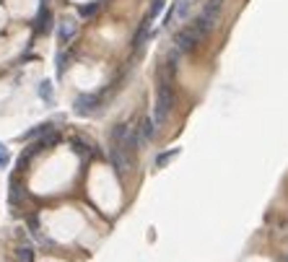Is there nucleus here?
<instances>
[{"instance_id": "f257e3e1", "label": "nucleus", "mask_w": 288, "mask_h": 262, "mask_svg": "<svg viewBox=\"0 0 288 262\" xmlns=\"http://www.w3.org/2000/svg\"><path fill=\"white\" fill-rule=\"evenodd\" d=\"M174 60L169 55V65L158 73L156 78V106H154V125H164L169 120V114L174 109V102H177V94H174Z\"/></svg>"}, {"instance_id": "f03ea898", "label": "nucleus", "mask_w": 288, "mask_h": 262, "mask_svg": "<svg viewBox=\"0 0 288 262\" xmlns=\"http://www.w3.org/2000/svg\"><path fill=\"white\" fill-rule=\"evenodd\" d=\"M221 5H223V0H205L200 16H197V19L190 24V29H192L200 39L208 37V34L213 31L215 21H218V13H221Z\"/></svg>"}, {"instance_id": "7ed1b4c3", "label": "nucleus", "mask_w": 288, "mask_h": 262, "mask_svg": "<svg viewBox=\"0 0 288 262\" xmlns=\"http://www.w3.org/2000/svg\"><path fill=\"white\" fill-rule=\"evenodd\" d=\"M109 164L114 166L117 174H130L132 171V153H128L120 146H109Z\"/></svg>"}, {"instance_id": "20e7f679", "label": "nucleus", "mask_w": 288, "mask_h": 262, "mask_svg": "<svg viewBox=\"0 0 288 262\" xmlns=\"http://www.w3.org/2000/svg\"><path fill=\"white\" fill-rule=\"evenodd\" d=\"M96 104H99L96 94H80L76 102H73V112L78 117H91L96 112Z\"/></svg>"}, {"instance_id": "39448f33", "label": "nucleus", "mask_w": 288, "mask_h": 262, "mask_svg": "<svg viewBox=\"0 0 288 262\" xmlns=\"http://www.w3.org/2000/svg\"><path fill=\"white\" fill-rule=\"evenodd\" d=\"M76 31H78L76 21H60V26H57V37H60V44H68L70 39L76 37Z\"/></svg>"}, {"instance_id": "423d86ee", "label": "nucleus", "mask_w": 288, "mask_h": 262, "mask_svg": "<svg viewBox=\"0 0 288 262\" xmlns=\"http://www.w3.org/2000/svg\"><path fill=\"white\" fill-rule=\"evenodd\" d=\"M16 260L19 262H37V255H34L31 247H19L16 249Z\"/></svg>"}, {"instance_id": "0eeeda50", "label": "nucleus", "mask_w": 288, "mask_h": 262, "mask_svg": "<svg viewBox=\"0 0 288 262\" xmlns=\"http://www.w3.org/2000/svg\"><path fill=\"white\" fill-rule=\"evenodd\" d=\"M177 153H179V148H172V151H164V153H158V156H156V166H158V169H164V166L169 164V161H172V158L177 156Z\"/></svg>"}, {"instance_id": "6e6552de", "label": "nucleus", "mask_w": 288, "mask_h": 262, "mask_svg": "<svg viewBox=\"0 0 288 262\" xmlns=\"http://www.w3.org/2000/svg\"><path fill=\"white\" fill-rule=\"evenodd\" d=\"M37 94H39L47 104H52V83H50V80H42L39 88H37Z\"/></svg>"}, {"instance_id": "1a4fd4ad", "label": "nucleus", "mask_w": 288, "mask_h": 262, "mask_svg": "<svg viewBox=\"0 0 288 262\" xmlns=\"http://www.w3.org/2000/svg\"><path fill=\"white\" fill-rule=\"evenodd\" d=\"M44 132H52V122H42L39 128H34V130L26 132V138H39V135H44Z\"/></svg>"}, {"instance_id": "9d476101", "label": "nucleus", "mask_w": 288, "mask_h": 262, "mask_svg": "<svg viewBox=\"0 0 288 262\" xmlns=\"http://www.w3.org/2000/svg\"><path fill=\"white\" fill-rule=\"evenodd\" d=\"M8 197H11L13 205L21 203V184H19V182H11V195H8Z\"/></svg>"}, {"instance_id": "9b49d317", "label": "nucleus", "mask_w": 288, "mask_h": 262, "mask_svg": "<svg viewBox=\"0 0 288 262\" xmlns=\"http://www.w3.org/2000/svg\"><path fill=\"white\" fill-rule=\"evenodd\" d=\"M73 151H78V153H80V156H83V158L88 156V153H91V151L86 148V143H83V140H73Z\"/></svg>"}, {"instance_id": "f8f14e48", "label": "nucleus", "mask_w": 288, "mask_h": 262, "mask_svg": "<svg viewBox=\"0 0 288 262\" xmlns=\"http://www.w3.org/2000/svg\"><path fill=\"white\" fill-rule=\"evenodd\" d=\"M99 8H102V3H91V5H83V8H80V16H91L94 11H99Z\"/></svg>"}, {"instance_id": "ddd939ff", "label": "nucleus", "mask_w": 288, "mask_h": 262, "mask_svg": "<svg viewBox=\"0 0 288 262\" xmlns=\"http://www.w3.org/2000/svg\"><path fill=\"white\" fill-rule=\"evenodd\" d=\"M3 166H8V151H5V146L0 143V169Z\"/></svg>"}]
</instances>
